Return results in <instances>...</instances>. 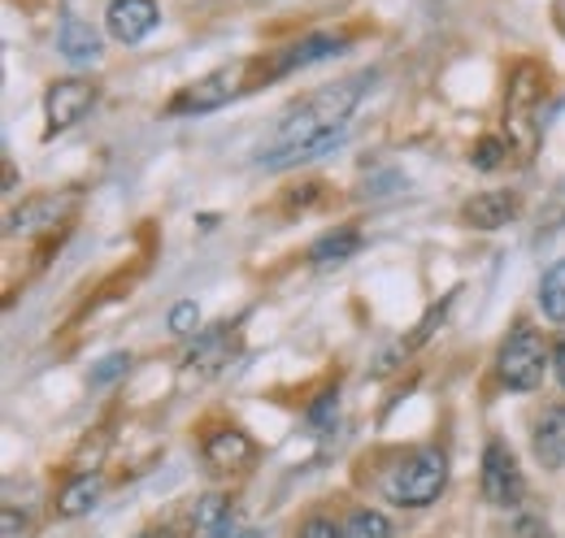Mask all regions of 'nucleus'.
I'll return each instance as SVG.
<instances>
[{"label": "nucleus", "instance_id": "1", "mask_svg": "<svg viewBox=\"0 0 565 538\" xmlns=\"http://www.w3.org/2000/svg\"><path fill=\"white\" fill-rule=\"evenodd\" d=\"M370 78L374 74H353L344 83H331V87L305 96L282 118V127L275 131V143L262 157V165L266 170H287V165H300V161H313V157L340 148L344 134H349V114L356 109V100H361Z\"/></svg>", "mask_w": 565, "mask_h": 538}, {"label": "nucleus", "instance_id": "2", "mask_svg": "<svg viewBox=\"0 0 565 538\" xmlns=\"http://www.w3.org/2000/svg\"><path fill=\"white\" fill-rule=\"evenodd\" d=\"M257 74H266V78H279L275 74V62L266 66V62H231V66H217L210 69L205 78H196V83H188L179 96H174V105H170V114H210V109H222V105H231L235 96H244V92H253L257 83Z\"/></svg>", "mask_w": 565, "mask_h": 538}, {"label": "nucleus", "instance_id": "3", "mask_svg": "<svg viewBox=\"0 0 565 538\" xmlns=\"http://www.w3.org/2000/svg\"><path fill=\"white\" fill-rule=\"evenodd\" d=\"M444 482H448V461H444V452H439V448H418V452L405 456L396 470H387L383 495H387L392 504H401V508H426V504L439 499Z\"/></svg>", "mask_w": 565, "mask_h": 538}, {"label": "nucleus", "instance_id": "4", "mask_svg": "<svg viewBox=\"0 0 565 538\" xmlns=\"http://www.w3.org/2000/svg\"><path fill=\"white\" fill-rule=\"evenodd\" d=\"M495 365H500V383H504V387H513V391H535V387L544 383V369H548V343L540 338V331L518 326L513 335L504 338Z\"/></svg>", "mask_w": 565, "mask_h": 538}, {"label": "nucleus", "instance_id": "5", "mask_svg": "<svg viewBox=\"0 0 565 538\" xmlns=\"http://www.w3.org/2000/svg\"><path fill=\"white\" fill-rule=\"evenodd\" d=\"M483 495L495 508H518L526 495V477L504 443H488V452H483Z\"/></svg>", "mask_w": 565, "mask_h": 538}, {"label": "nucleus", "instance_id": "6", "mask_svg": "<svg viewBox=\"0 0 565 538\" xmlns=\"http://www.w3.org/2000/svg\"><path fill=\"white\" fill-rule=\"evenodd\" d=\"M96 105V87L83 78H62L49 87L44 96V114H49V134L71 131L74 122H83V114Z\"/></svg>", "mask_w": 565, "mask_h": 538}, {"label": "nucleus", "instance_id": "7", "mask_svg": "<svg viewBox=\"0 0 565 538\" xmlns=\"http://www.w3.org/2000/svg\"><path fill=\"white\" fill-rule=\"evenodd\" d=\"M105 22H109V35L118 44H140L143 35H152V26L161 22V13H157L152 0H114L109 13H105Z\"/></svg>", "mask_w": 565, "mask_h": 538}, {"label": "nucleus", "instance_id": "8", "mask_svg": "<svg viewBox=\"0 0 565 538\" xmlns=\"http://www.w3.org/2000/svg\"><path fill=\"white\" fill-rule=\"evenodd\" d=\"M535 456L544 470H562L565 465V404L548 408L535 421Z\"/></svg>", "mask_w": 565, "mask_h": 538}, {"label": "nucleus", "instance_id": "9", "mask_svg": "<svg viewBox=\"0 0 565 538\" xmlns=\"http://www.w3.org/2000/svg\"><path fill=\"white\" fill-rule=\"evenodd\" d=\"M340 49H344V35H327V31L305 35L300 44L282 49L279 57H275V74H291V69H300V66H313V62H322V57L340 53Z\"/></svg>", "mask_w": 565, "mask_h": 538}, {"label": "nucleus", "instance_id": "10", "mask_svg": "<svg viewBox=\"0 0 565 538\" xmlns=\"http://www.w3.org/2000/svg\"><path fill=\"white\" fill-rule=\"evenodd\" d=\"M461 213H466V222L475 230H495V226H504L518 213V201L509 192H483V196H475V201L466 204Z\"/></svg>", "mask_w": 565, "mask_h": 538}, {"label": "nucleus", "instance_id": "11", "mask_svg": "<svg viewBox=\"0 0 565 538\" xmlns=\"http://www.w3.org/2000/svg\"><path fill=\"white\" fill-rule=\"evenodd\" d=\"M205 456H210L213 470H239V465L253 461V443L239 430H217L205 443Z\"/></svg>", "mask_w": 565, "mask_h": 538}, {"label": "nucleus", "instance_id": "12", "mask_svg": "<svg viewBox=\"0 0 565 538\" xmlns=\"http://www.w3.org/2000/svg\"><path fill=\"white\" fill-rule=\"evenodd\" d=\"M57 44H62V53H66L71 62H78V66H87V62L100 57V35H96L87 22H78V18H66V22H62Z\"/></svg>", "mask_w": 565, "mask_h": 538}, {"label": "nucleus", "instance_id": "13", "mask_svg": "<svg viewBox=\"0 0 565 538\" xmlns=\"http://www.w3.org/2000/svg\"><path fill=\"white\" fill-rule=\"evenodd\" d=\"M196 535L201 538H239L235 535V517H231V508H226L222 499H213V495L210 499H201V508H196Z\"/></svg>", "mask_w": 565, "mask_h": 538}, {"label": "nucleus", "instance_id": "14", "mask_svg": "<svg viewBox=\"0 0 565 538\" xmlns=\"http://www.w3.org/2000/svg\"><path fill=\"white\" fill-rule=\"evenodd\" d=\"M62 213H66V201L40 196V201L22 204V208L13 213V230H44V226H57Z\"/></svg>", "mask_w": 565, "mask_h": 538}, {"label": "nucleus", "instance_id": "15", "mask_svg": "<svg viewBox=\"0 0 565 538\" xmlns=\"http://www.w3.org/2000/svg\"><path fill=\"white\" fill-rule=\"evenodd\" d=\"M356 248H361V235H356L353 226H344V230H335V235H327V239L313 244V261L318 266H344Z\"/></svg>", "mask_w": 565, "mask_h": 538}, {"label": "nucleus", "instance_id": "16", "mask_svg": "<svg viewBox=\"0 0 565 538\" xmlns=\"http://www.w3.org/2000/svg\"><path fill=\"white\" fill-rule=\"evenodd\" d=\"M540 309H544L553 322L565 326V261H557V266L540 278Z\"/></svg>", "mask_w": 565, "mask_h": 538}, {"label": "nucleus", "instance_id": "17", "mask_svg": "<svg viewBox=\"0 0 565 538\" xmlns=\"http://www.w3.org/2000/svg\"><path fill=\"white\" fill-rule=\"evenodd\" d=\"M96 495H100V477H92V473H83V477H74L71 486H66V495H62V517H78V513H87L92 504H96Z\"/></svg>", "mask_w": 565, "mask_h": 538}, {"label": "nucleus", "instance_id": "18", "mask_svg": "<svg viewBox=\"0 0 565 538\" xmlns=\"http://www.w3.org/2000/svg\"><path fill=\"white\" fill-rule=\"evenodd\" d=\"M344 538H396V535H392V521L383 513L356 508L353 517H349V526H344Z\"/></svg>", "mask_w": 565, "mask_h": 538}, {"label": "nucleus", "instance_id": "19", "mask_svg": "<svg viewBox=\"0 0 565 538\" xmlns=\"http://www.w3.org/2000/svg\"><path fill=\"white\" fill-rule=\"evenodd\" d=\"M127 365H131V356H127V352H114V356H105V361H100V369L92 374V383H96V387H105V383H114L118 374H127Z\"/></svg>", "mask_w": 565, "mask_h": 538}, {"label": "nucleus", "instance_id": "20", "mask_svg": "<svg viewBox=\"0 0 565 538\" xmlns=\"http://www.w3.org/2000/svg\"><path fill=\"white\" fill-rule=\"evenodd\" d=\"M196 322H201V313H196V304H179V309L170 313V326H174L179 335H192V331H196Z\"/></svg>", "mask_w": 565, "mask_h": 538}, {"label": "nucleus", "instance_id": "21", "mask_svg": "<svg viewBox=\"0 0 565 538\" xmlns=\"http://www.w3.org/2000/svg\"><path fill=\"white\" fill-rule=\"evenodd\" d=\"M300 538H344V530H335V521H327V517H313V521H305Z\"/></svg>", "mask_w": 565, "mask_h": 538}, {"label": "nucleus", "instance_id": "22", "mask_svg": "<svg viewBox=\"0 0 565 538\" xmlns=\"http://www.w3.org/2000/svg\"><path fill=\"white\" fill-rule=\"evenodd\" d=\"M509 538H553V535H548V526H544V521H535V517H522V521L509 530Z\"/></svg>", "mask_w": 565, "mask_h": 538}, {"label": "nucleus", "instance_id": "23", "mask_svg": "<svg viewBox=\"0 0 565 538\" xmlns=\"http://www.w3.org/2000/svg\"><path fill=\"white\" fill-rule=\"evenodd\" d=\"M475 161H479V165H483V170H492L495 161H500V143H495V139H488V143H483V148H479V157H475Z\"/></svg>", "mask_w": 565, "mask_h": 538}, {"label": "nucleus", "instance_id": "24", "mask_svg": "<svg viewBox=\"0 0 565 538\" xmlns=\"http://www.w3.org/2000/svg\"><path fill=\"white\" fill-rule=\"evenodd\" d=\"M557 192H562V196H557V204H553V213H548V226H544V230H557V222H565V183L557 187Z\"/></svg>", "mask_w": 565, "mask_h": 538}, {"label": "nucleus", "instance_id": "25", "mask_svg": "<svg viewBox=\"0 0 565 538\" xmlns=\"http://www.w3.org/2000/svg\"><path fill=\"white\" fill-rule=\"evenodd\" d=\"M557 374H562V387H565V343L557 347Z\"/></svg>", "mask_w": 565, "mask_h": 538}, {"label": "nucleus", "instance_id": "26", "mask_svg": "<svg viewBox=\"0 0 565 538\" xmlns=\"http://www.w3.org/2000/svg\"><path fill=\"white\" fill-rule=\"evenodd\" d=\"M140 538H174V535H170V530H161V535H157V530H148V535H140Z\"/></svg>", "mask_w": 565, "mask_h": 538}]
</instances>
